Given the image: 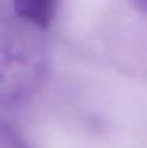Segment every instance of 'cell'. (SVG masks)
<instances>
[{
    "mask_svg": "<svg viewBox=\"0 0 147 148\" xmlns=\"http://www.w3.org/2000/svg\"><path fill=\"white\" fill-rule=\"evenodd\" d=\"M38 33L22 22L0 19V105L23 103L43 85L50 58Z\"/></svg>",
    "mask_w": 147,
    "mask_h": 148,
    "instance_id": "cell-1",
    "label": "cell"
},
{
    "mask_svg": "<svg viewBox=\"0 0 147 148\" xmlns=\"http://www.w3.org/2000/svg\"><path fill=\"white\" fill-rule=\"evenodd\" d=\"M59 0H13L19 20L35 30H46L52 25Z\"/></svg>",
    "mask_w": 147,
    "mask_h": 148,
    "instance_id": "cell-2",
    "label": "cell"
},
{
    "mask_svg": "<svg viewBox=\"0 0 147 148\" xmlns=\"http://www.w3.org/2000/svg\"><path fill=\"white\" fill-rule=\"evenodd\" d=\"M134 7L143 13H147V0H131Z\"/></svg>",
    "mask_w": 147,
    "mask_h": 148,
    "instance_id": "cell-3",
    "label": "cell"
}]
</instances>
